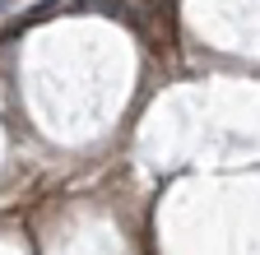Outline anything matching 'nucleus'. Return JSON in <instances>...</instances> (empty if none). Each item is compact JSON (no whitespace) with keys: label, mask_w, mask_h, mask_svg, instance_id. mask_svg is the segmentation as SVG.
Wrapping results in <instances>:
<instances>
[{"label":"nucleus","mask_w":260,"mask_h":255,"mask_svg":"<svg viewBox=\"0 0 260 255\" xmlns=\"http://www.w3.org/2000/svg\"><path fill=\"white\" fill-rule=\"evenodd\" d=\"M0 10H10V0H0Z\"/></svg>","instance_id":"f257e3e1"}]
</instances>
